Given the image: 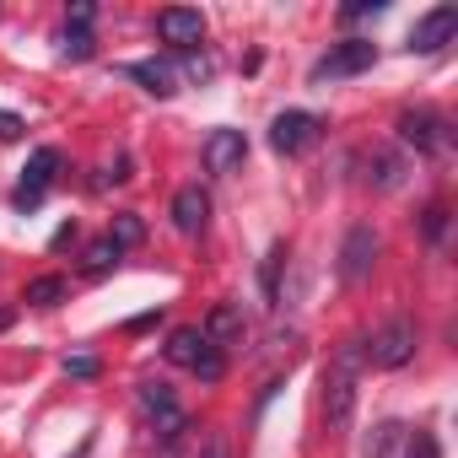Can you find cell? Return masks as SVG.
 <instances>
[{
    "instance_id": "cell-24",
    "label": "cell",
    "mask_w": 458,
    "mask_h": 458,
    "mask_svg": "<svg viewBox=\"0 0 458 458\" xmlns=\"http://www.w3.org/2000/svg\"><path fill=\"white\" fill-rule=\"evenodd\" d=\"M372 167H377L372 178H377L383 189H394V183H399V157H388V151H377V157H372Z\"/></svg>"
},
{
    "instance_id": "cell-5",
    "label": "cell",
    "mask_w": 458,
    "mask_h": 458,
    "mask_svg": "<svg viewBox=\"0 0 458 458\" xmlns=\"http://www.w3.org/2000/svg\"><path fill=\"white\" fill-rule=\"evenodd\" d=\"M399 140L415 146L420 157H437V151H447V119L431 114V108H404L399 114Z\"/></svg>"
},
{
    "instance_id": "cell-11",
    "label": "cell",
    "mask_w": 458,
    "mask_h": 458,
    "mask_svg": "<svg viewBox=\"0 0 458 458\" xmlns=\"http://www.w3.org/2000/svg\"><path fill=\"white\" fill-rule=\"evenodd\" d=\"M216 351H226V345H243V335H249V318H243V308L238 302H216L210 313H205V329H199Z\"/></svg>"
},
{
    "instance_id": "cell-6",
    "label": "cell",
    "mask_w": 458,
    "mask_h": 458,
    "mask_svg": "<svg viewBox=\"0 0 458 458\" xmlns=\"http://www.w3.org/2000/svg\"><path fill=\"white\" fill-rule=\"evenodd\" d=\"M55 173H60V151H55V146H38V151L28 157V167H22V183H17L12 205H17V210H33V205H44V194H49Z\"/></svg>"
},
{
    "instance_id": "cell-27",
    "label": "cell",
    "mask_w": 458,
    "mask_h": 458,
    "mask_svg": "<svg viewBox=\"0 0 458 458\" xmlns=\"http://www.w3.org/2000/svg\"><path fill=\"white\" fill-rule=\"evenodd\" d=\"M65 372L71 377H98V361L92 356H65Z\"/></svg>"
},
{
    "instance_id": "cell-16",
    "label": "cell",
    "mask_w": 458,
    "mask_h": 458,
    "mask_svg": "<svg viewBox=\"0 0 458 458\" xmlns=\"http://www.w3.org/2000/svg\"><path fill=\"white\" fill-rule=\"evenodd\" d=\"M119 259H124V249H119L114 238H98V243H87V254H81V270H87V276H108Z\"/></svg>"
},
{
    "instance_id": "cell-22",
    "label": "cell",
    "mask_w": 458,
    "mask_h": 458,
    "mask_svg": "<svg viewBox=\"0 0 458 458\" xmlns=\"http://www.w3.org/2000/svg\"><path fill=\"white\" fill-rule=\"evenodd\" d=\"M281 265H286V243H276L270 259H265V292H270V297L281 292Z\"/></svg>"
},
{
    "instance_id": "cell-19",
    "label": "cell",
    "mask_w": 458,
    "mask_h": 458,
    "mask_svg": "<svg viewBox=\"0 0 458 458\" xmlns=\"http://www.w3.org/2000/svg\"><path fill=\"white\" fill-rule=\"evenodd\" d=\"M399 442H404V426H399V420H383V426L372 431V442H367V458H394Z\"/></svg>"
},
{
    "instance_id": "cell-18",
    "label": "cell",
    "mask_w": 458,
    "mask_h": 458,
    "mask_svg": "<svg viewBox=\"0 0 458 458\" xmlns=\"http://www.w3.org/2000/svg\"><path fill=\"white\" fill-rule=\"evenodd\" d=\"M108 238H114L119 249H135V243L146 238V221H140L135 210H124V216H114V226H108Z\"/></svg>"
},
{
    "instance_id": "cell-2",
    "label": "cell",
    "mask_w": 458,
    "mask_h": 458,
    "mask_svg": "<svg viewBox=\"0 0 458 458\" xmlns=\"http://www.w3.org/2000/svg\"><path fill=\"white\" fill-rule=\"evenodd\" d=\"M372 60H377V44L372 38H340V44H329L318 60H313V87H324V81H345V76H361V71H372Z\"/></svg>"
},
{
    "instance_id": "cell-20",
    "label": "cell",
    "mask_w": 458,
    "mask_h": 458,
    "mask_svg": "<svg viewBox=\"0 0 458 458\" xmlns=\"http://www.w3.org/2000/svg\"><path fill=\"white\" fill-rule=\"evenodd\" d=\"M92 44H98L92 33H76V28H65V38H60V55H65V60H92Z\"/></svg>"
},
{
    "instance_id": "cell-23",
    "label": "cell",
    "mask_w": 458,
    "mask_h": 458,
    "mask_svg": "<svg viewBox=\"0 0 458 458\" xmlns=\"http://www.w3.org/2000/svg\"><path fill=\"white\" fill-rule=\"evenodd\" d=\"M420 226H426V238H431V243H442V233H447V205H426Z\"/></svg>"
},
{
    "instance_id": "cell-13",
    "label": "cell",
    "mask_w": 458,
    "mask_h": 458,
    "mask_svg": "<svg viewBox=\"0 0 458 458\" xmlns=\"http://www.w3.org/2000/svg\"><path fill=\"white\" fill-rule=\"evenodd\" d=\"M205 221H210V194H205L199 183H183V189L173 194V226H178L183 238H199Z\"/></svg>"
},
{
    "instance_id": "cell-7",
    "label": "cell",
    "mask_w": 458,
    "mask_h": 458,
    "mask_svg": "<svg viewBox=\"0 0 458 458\" xmlns=\"http://www.w3.org/2000/svg\"><path fill=\"white\" fill-rule=\"evenodd\" d=\"M157 38L173 44L178 55H194L205 44V17L189 6H167V12H157Z\"/></svg>"
},
{
    "instance_id": "cell-1",
    "label": "cell",
    "mask_w": 458,
    "mask_h": 458,
    "mask_svg": "<svg viewBox=\"0 0 458 458\" xmlns=\"http://www.w3.org/2000/svg\"><path fill=\"white\" fill-rule=\"evenodd\" d=\"M162 351H167V361H173V367H189L199 383H221V372H226V356H221L199 329H173Z\"/></svg>"
},
{
    "instance_id": "cell-25",
    "label": "cell",
    "mask_w": 458,
    "mask_h": 458,
    "mask_svg": "<svg viewBox=\"0 0 458 458\" xmlns=\"http://www.w3.org/2000/svg\"><path fill=\"white\" fill-rule=\"evenodd\" d=\"M92 17H98V12H92V0H76V6H71V22H65V28L87 33V28H92Z\"/></svg>"
},
{
    "instance_id": "cell-3",
    "label": "cell",
    "mask_w": 458,
    "mask_h": 458,
    "mask_svg": "<svg viewBox=\"0 0 458 458\" xmlns=\"http://www.w3.org/2000/svg\"><path fill=\"white\" fill-rule=\"evenodd\" d=\"M367 361L383 367V372H399L415 361V324L410 318H388L372 340H367Z\"/></svg>"
},
{
    "instance_id": "cell-21",
    "label": "cell",
    "mask_w": 458,
    "mask_h": 458,
    "mask_svg": "<svg viewBox=\"0 0 458 458\" xmlns=\"http://www.w3.org/2000/svg\"><path fill=\"white\" fill-rule=\"evenodd\" d=\"M404 458H442V442H437L431 431H415V437L404 442Z\"/></svg>"
},
{
    "instance_id": "cell-10",
    "label": "cell",
    "mask_w": 458,
    "mask_h": 458,
    "mask_svg": "<svg viewBox=\"0 0 458 458\" xmlns=\"http://www.w3.org/2000/svg\"><path fill=\"white\" fill-rule=\"evenodd\" d=\"M243 157H249V140H243V130H210L205 135V167L210 173H238L243 167Z\"/></svg>"
},
{
    "instance_id": "cell-4",
    "label": "cell",
    "mask_w": 458,
    "mask_h": 458,
    "mask_svg": "<svg viewBox=\"0 0 458 458\" xmlns=\"http://www.w3.org/2000/svg\"><path fill=\"white\" fill-rule=\"evenodd\" d=\"M318 135H324V119H318V114H302V108H286V114H276V124H270V146H276L281 157H302Z\"/></svg>"
},
{
    "instance_id": "cell-15",
    "label": "cell",
    "mask_w": 458,
    "mask_h": 458,
    "mask_svg": "<svg viewBox=\"0 0 458 458\" xmlns=\"http://www.w3.org/2000/svg\"><path fill=\"white\" fill-rule=\"evenodd\" d=\"M124 76L140 81L151 98H173V92H178V71H173L167 60H135V65H124Z\"/></svg>"
},
{
    "instance_id": "cell-17",
    "label": "cell",
    "mask_w": 458,
    "mask_h": 458,
    "mask_svg": "<svg viewBox=\"0 0 458 458\" xmlns=\"http://www.w3.org/2000/svg\"><path fill=\"white\" fill-rule=\"evenodd\" d=\"M65 281L60 276H38V281H28V292H22V302H33V308H60L65 302Z\"/></svg>"
},
{
    "instance_id": "cell-14",
    "label": "cell",
    "mask_w": 458,
    "mask_h": 458,
    "mask_svg": "<svg viewBox=\"0 0 458 458\" xmlns=\"http://www.w3.org/2000/svg\"><path fill=\"white\" fill-rule=\"evenodd\" d=\"M140 404L162 420V437H167V442L183 431V410H178V399H173V388H167V383H140Z\"/></svg>"
},
{
    "instance_id": "cell-26",
    "label": "cell",
    "mask_w": 458,
    "mask_h": 458,
    "mask_svg": "<svg viewBox=\"0 0 458 458\" xmlns=\"http://www.w3.org/2000/svg\"><path fill=\"white\" fill-rule=\"evenodd\" d=\"M28 124H22V114H12V108H0V140H17Z\"/></svg>"
},
{
    "instance_id": "cell-28",
    "label": "cell",
    "mask_w": 458,
    "mask_h": 458,
    "mask_svg": "<svg viewBox=\"0 0 458 458\" xmlns=\"http://www.w3.org/2000/svg\"><path fill=\"white\" fill-rule=\"evenodd\" d=\"M199 458H233V453H226V442L216 437V442H205V447H199Z\"/></svg>"
},
{
    "instance_id": "cell-8",
    "label": "cell",
    "mask_w": 458,
    "mask_h": 458,
    "mask_svg": "<svg viewBox=\"0 0 458 458\" xmlns=\"http://www.w3.org/2000/svg\"><path fill=\"white\" fill-rule=\"evenodd\" d=\"M372 265H377V233L372 226H351L345 233V243H340V281H367L372 276Z\"/></svg>"
},
{
    "instance_id": "cell-12",
    "label": "cell",
    "mask_w": 458,
    "mask_h": 458,
    "mask_svg": "<svg viewBox=\"0 0 458 458\" xmlns=\"http://www.w3.org/2000/svg\"><path fill=\"white\" fill-rule=\"evenodd\" d=\"M453 33H458V12H453V6H437V12H426V17L415 22V33H410V55H437Z\"/></svg>"
},
{
    "instance_id": "cell-9",
    "label": "cell",
    "mask_w": 458,
    "mask_h": 458,
    "mask_svg": "<svg viewBox=\"0 0 458 458\" xmlns=\"http://www.w3.org/2000/svg\"><path fill=\"white\" fill-rule=\"evenodd\" d=\"M351 415H356V377L329 367L324 372V420H329V431H345Z\"/></svg>"
}]
</instances>
